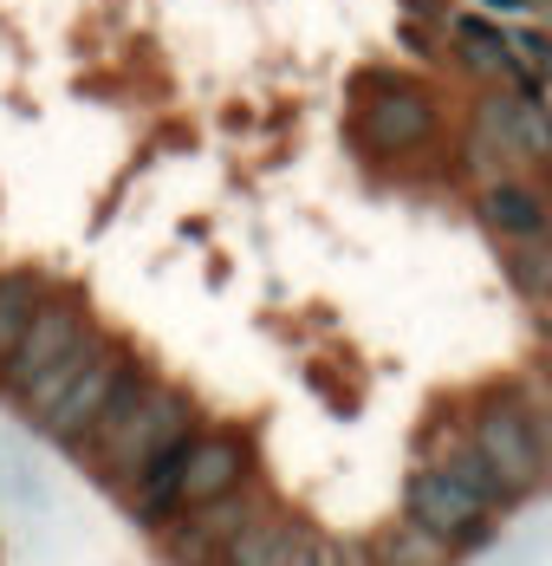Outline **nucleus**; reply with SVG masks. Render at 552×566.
Here are the masks:
<instances>
[{
  "label": "nucleus",
  "mask_w": 552,
  "mask_h": 566,
  "mask_svg": "<svg viewBox=\"0 0 552 566\" xmlns=\"http://www.w3.org/2000/svg\"><path fill=\"white\" fill-rule=\"evenodd\" d=\"M468 443L495 462V475L513 489V495H520V502L546 482V469H552V423L520 391H507V385L475 403Z\"/></svg>",
  "instance_id": "nucleus-1"
},
{
  "label": "nucleus",
  "mask_w": 552,
  "mask_h": 566,
  "mask_svg": "<svg viewBox=\"0 0 552 566\" xmlns=\"http://www.w3.org/2000/svg\"><path fill=\"white\" fill-rule=\"evenodd\" d=\"M176 430H195V403L182 391H169V385H150V391L137 397V410L110 430L105 443H92V462H98V482L105 489H130L137 482V469L150 462L157 443H169Z\"/></svg>",
  "instance_id": "nucleus-2"
},
{
  "label": "nucleus",
  "mask_w": 552,
  "mask_h": 566,
  "mask_svg": "<svg viewBox=\"0 0 552 566\" xmlns=\"http://www.w3.org/2000/svg\"><path fill=\"white\" fill-rule=\"evenodd\" d=\"M358 92L371 98L358 112V144L371 157H410V150H423L436 137V98L423 85L378 72V78H358Z\"/></svg>",
  "instance_id": "nucleus-3"
},
{
  "label": "nucleus",
  "mask_w": 552,
  "mask_h": 566,
  "mask_svg": "<svg viewBox=\"0 0 552 566\" xmlns=\"http://www.w3.org/2000/svg\"><path fill=\"white\" fill-rule=\"evenodd\" d=\"M85 339H92L85 300H78V293H46V300L33 306V319H26V333L13 339V352L0 358V385H7L13 397H26L40 371H53L59 358H65L72 345H85Z\"/></svg>",
  "instance_id": "nucleus-4"
},
{
  "label": "nucleus",
  "mask_w": 552,
  "mask_h": 566,
  "mask_svg": "<svg viewBox=\"0 0 552 566\" xmlns=\"http://www.w3.org/2000/svg\"><path fill=\"white\" fill-rule=\"evenodd\" d=\"M403 514H410L416 527H429L442 547H455V554H475V547L495 541V514L481 509L468 489H455L436 462L410 469V482H403Z\"/></svg>",
  "instance_id": "nucleus-5"
},
{
  "label": "nucleus",
  "mask_w": 552,
  "mask_h": 566,
  "mask_svg": "<svg viewBox=\"0 0 552 566\" xmlns=\"http://www.w3.org/2000/svg\"><path fill=\"white\" fill-rule=\"evenodd\" d=\"M117 358H124V352L105 339L92 358H85V371H78V378H72V385H65V391L33 417L46 443H59V450H85V443H92V423H98V410H105V391H110Z\"/></svg>",
  "instance_id": "nucleus-6"
},
{
  "label": "nucleus",
  "mask_w": 552,
  "mask_h": 566,
  "mask_svg": "<svg viewBox=\"0 0 552 566\" xmlns=\"http://www.w3.org/2000/svg\"><path fill=\"white\" fill-rule=\"evenodd\" d=\"M247 475H254V450H247V437H234V430H195V443L182 455V509H202V502H221V495H234V489H247Z\"/></svg>",
  "instance_id": "nucleus-7"
},
{
  "label": "nucleus",
  "mask_w": 552,
  "mask_h": 566,
  "mask_svg": "<svg viewBox=\"0 0 552 566\" xmlns=\"http://www.w3.org/2000/svg\"><path fill=\"white\" fill-rule=\"evenodd\" d=\"M189 443H195V430H176L169 443L150 450V462L137 469V482L124 489V495H130V514H137L144 527H163L169 514L182 509V495H176V489H182V455H189Z\"/></svg>",
  "instance_id": "nucleus-8"
},
{
  "label": "nucleus",
  "mask_w": 552,
  "mask_h": 566,
  "mask_svg": "<svg viewBox=\"0 0 552 566\" xmlns=\"http://www.w3.org/2000/svg\"><path fill=\"white\" fill-rule=\"evenodd\" d=\"M481 222L500 241H533V234H552V202L520 176H495L481 189Z\"/></svg>",
  "instance_id": "nucleus-9"
},
{
  "label": "nucleus",
  "mask_w": 552,
  "mask_h": 566,
  "mask_svg": "<svg viewBox=\"0 0 552 566\" xmlns=\"http://www.w3.org/2000/svg\"><path fill=\"white\" fill-rule=\"evenodd\" d=\"M299 554H306V527L293 514H254L221 547V566H299Z\"/></svg>",
  "instance_id": "nucleus-10"
},
{
  "label": "nucleus",
  "mask_w": 552,
  "mask_h": 566,
  "mask_svg": "<svg viewBox=\"0 0 552 566\" xmlns=\"http://www.w3.org/2000/svg\"><path fill=\"white\" fill-rule=\"evenodd\" d=\"M436 469L448 475V482H455V489H468V495H475V502H481L488 514H500V509H513V502H520V495H513V489H507V482L495 475V462L475 450L468 437H461V443H448V450L436 455Z\"/></svg>",
  "instance_id": "nucleus-11"
},
{
  "label": "nucleus",
  "mask_w": 552,
  "mask_h": 566,
  "mask_svg": "<svg viewBox=\"0 0 552 566\" xmlns=\"http://www.w3.org/2000/svg\"><path fill=\"white\" fill-rule=\"evenodd\" d=\"M364 560L371 566H448L455 547H442L429 527H416V521L403 514V521H390L378 541H364Z\"/></svg>",
  "instance_id": "nucleus-12"
},
{
  "label": "nucleus",
  "mask_w": 552,
  "mask_h": 566,
  "mask_svg": "<svg viewBox=\"0 0 552 566\" xmlns=\"http://www.w3.org/2000/svg\"><path fill=\"white\" fill-rule=\"evenodd\" d=\"M507 130H513L520 164H552V105L546 98H533L527 78L507 92Z\"/></svg>",
  "instance_id": "nucleus-13"
},
{
  "label": "nucleus",
  "mask_w": 552,
  "mask_h": 566,
  "mask_svg": "<svg viewBox=\"0 0 552 566\" xmlns=\"http://www.w3.org/2000/svg\"><path fill=\"white\" fill-rule=\"evenodd\" d=\"M507 281L527 306H552V234L507 241Z\"/></svg>",
  "instance_id": "nucleus-14"
},
{
  "label": "nucleus",
  "mask_w": 552,
  "mask_h": 566,
  "mask_svg": "<svg viewBox=\"0 0 552 566\" xmlns=\"http://www.w3.org/2000/svg\"><path fill=\"white\" fill-rule=\"evenodd\" d=\"M46 300V286L40 274H26V268H13V274H0V358L13 352V339L26 333V319H33V306Z\"/></svg>",
  "instance_id": "nucleus-15"
},
{
  "label": "nucleus",
  "mask_w": 552,
  "mask_h": 566,
  "mask_svg": "<svg viewBox=\"0 0 552 566\" xmlns=\"http://www.w3.org/2000/svg\"><path fill=\"white\" fill-rule=\"evenodd\" d=\"M455 46H461V65L475 72V78H500L513 53H507V40H500L488 20H455Z\"/></svg>",
  "instance_id": "nucleus-16"
},
{
  "label": "nucleus",
  "mask_w": 552,
  "mask_h": 566,
  "mask_svg": "<svg viewBox=\"0 0 552 566\" xmlns=\"http://www.w3.org/2000/svg\"><path fill=\"white\" fill-rule=\"evenodd\" d=\"M254 514H261V509H254V502L234 489V495H221V502H202V509H189V521H195V527H202L215 547H227V541H234V534H241Z\"/></svg>",
  "instance_id": "nucleus-17"
},
{
  "label": "nucleus",
  "mask_w": 552,
  "mask_h": 566,
  "mask_svg": "<svg viewBox=\"0 0 552 566\" xmlns=\"http://www.w3.org/2000/svg\"><path fill=\"white\" fill-rule=\"evenodd\" d=\"M98 333H92V339L85 345H72V352H65V358H59L53 371H40V378H33V391L20 397V403H26V410H33V417H40V410H46V403H53L59 391H65V385H72V378H78V371H85V358H92V352H98Z\"/></svg>",
  "instance_id": "nucleus-18"
},
{
  "label": "nucleus",
  "mask_w": 552,
  "mask_h": 566,
  "mask_svg": "<svg viewBox=\"0 0 552 566\" xmlns=\"http://www.w3.org/2000/svg\"><path fill=\"white\" fill-rule=\"evenodd\" d=\"M507 53H513V65H520V72L552 78V40H540V33H513V40H507Z\"/></svg>",
  "instance_id": "nucleus-19"
},
{
  "label": "nucleus",
  "mask_w": 552,
  "mask_h": 566,
  "mask_svg": "<svg viewBox=\"0 0 552 566\" xmlns=\"http://www.w3.org/2000/svg\"><path fill=\"white\" fill-rule=\"evenodd\" d=\"M299 566H331V547H326V541H306V554H299Z\"/></svg>",
  "instance_id": "nucleus-20"
}]
</instances>
